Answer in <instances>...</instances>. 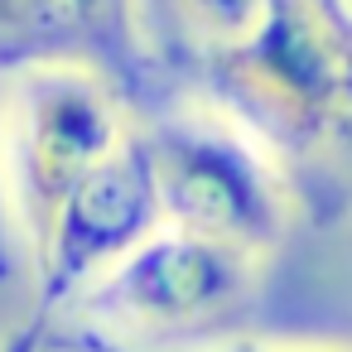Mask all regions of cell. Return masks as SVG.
<instances>
[{"instance_id": "3957f363", "label": "cell", "mask_w": 352, "mask_h": 352, "mask_svg": "<svg viewBox=\"0 0 352 352\" xmlns=\"http://www.w3.org/2000/svg\"><path fill=\"white\" fill-rule=\"evenodd\" d=\"M131 92L92 68H34L0 82V174L25 265L63 198L131 135Z\"/></svg>"}, {"instance_id": "7a4b0ae2", "label": "cell", "mask_w": 352, "mask_h": 352, "mask_svg": "<svg viewBox=\"0 0 352 352\" xmlns=\"http://www.w3.org/2000/svg\"><path fill=\"white\" fill-rule=\"evenodd\" d=\"M135 135L155 174L164 227L236 246L256 261L289 236L299 217L294 184L270 145L227 111L169 97L164 107L135 116Z\"/></svg>"}, {"instance_id": "6da1fadb", "label": "cell", "mask_w": 352, "mask_h": 352, "mask_svg": "<svg viewBox=\"0 0 352 352\" xmlns=\"http://www.w3.org/2000/svg\"><path fill=\"white\" fill-rule=\"evenodd\" d=\"M145 82L270 145L299 212L352 188V0H131Z\"/></svg>"}, {"instance_id": "277c9868", "label": "cell", "mask_w": 352, "mask_h": 352, "mask_svg": "<svg viewBox=\"0 0 352 352\" xmlns=\"http://www.w3.org/2000/svg\"><path fill=\"white\" fill-rule=\"evenodd\" d=\"M256 270L261 261L236 246L160 227L97 285H87L68 314L87 323L97 342L184 338L179 347H188L193 338L246 309V299L256 294Z\"/></svg>"}, {"instance_id": "5b68a950", "label": "cell", "mask_w": 352, "mask_h": 352, "mask_svg": "<svg viewBox=\"0 0 352 352\" xmlns=\"http://www.w3.org/2000/svg\"><path fill=\"white\" fill-rule=\"evenodd\" d=\"M164 227L155 174L145 160V145L131 126V135L63 198L54 222L44 227L39 246L30 251L39 314L58 318L78 304L87 285H97L116 261H126L145 236Z\"/></svg>"}, {"instance_id": "52a82bcc", "label": "cell", "mask_w": 352, "mask_h": 352, "mask_svg": "<svg viewBox=\"0 0 352 352\" xmlns=\"http://www.w3.org/2000/svg\"><path fill=\"white\" fill-rule=\"evenodd\" d=\"M97 352H131V347H102ZM155 352H352V347H333V342H285V338H208V342H188V347H155Z\"/></svg>"}, {"instance_id": "ba28073f", "label": "cell", "mask_w": 352, "mask_h": 352, "mask_svg": "<svg viewBox=\"0 0 352 352\" xmlns=\"http://www.w3.org/2000/svg\"><path fill=\"white\" fill-rule=\"evenodd\" d=\"M49 333H54V318L34 314V318H25L20 328H10L0 338V352H49Z\"/></svg>"}, {"instance_id": "8992f818", "label": "cell", "mask_w": 352, "mask_h": 352, "mask_svg": "<svg viewBox=\"0 0 352 352\" xmlns=\"http://www.w3.org/2000/svg\"><path fill=\"white\" fill-rule=\"evenodd\" d=\"M34 68H92L135 102L145 73L131 0H0V82Z\"/></svg>"}, {"instance_id": "9c48e42d", "label": "cell", "mask_w": 352, "mask_h": 352, "mask_svg": "<svg viewBox=\"0 0 352 352\" xmlns=\"http://www.w3.org/2000/svg\"><path fill=\"white\" fill-rule=\"evenodd\" d=\"M15 265H25L20 256V241H15V227H10V203H6V174H0V280H6Z\"/></svg>"}]
</instances>
